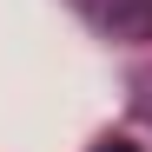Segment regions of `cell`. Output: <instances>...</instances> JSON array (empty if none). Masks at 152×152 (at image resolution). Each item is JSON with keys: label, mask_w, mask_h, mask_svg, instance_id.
Returning a JSON list of instances; mask_svg holds the SVG:
<instances>
[{"label": "cell", "mask_w": 152, "mask_h": 152, "mask_svg": "<svg viewBox=\"0 0 152 152\" xmlns=\"http://www.w3.org/2000/svg\"><path fill=\"white\" fill-rule=\"evenodd\" d=\"M73 7L113 40H152V0H73Z\"/></svg>", "instance_id": "6da1fadb"}, {"label": "cell", "mask_w": 152, "mask_h": 152, "mask_svg": "<svg viewBox=\"0 0 152 152\" xmlns=\"http://www.w3.org/2000/svg\"><path fill=\"white\" fill-rule=\"evenodd\" d=\"M99 152H139V145H126V139H106V145H99Z\"/></svg>", "instance_id": "7a4b0ae2"}]
</instances>
